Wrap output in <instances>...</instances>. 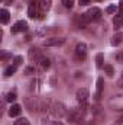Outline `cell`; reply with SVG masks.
Segmentation results:
<instances>
[{
  "mask_svg": "<svg viewBox=\"0 0 123 125\" xmlns=\"http://www.w3.org/2000/svg\"><path fill=\"white\" fill-rule=\"evenodd\" d=\"M100 18H101V10H100L98 7H93V9H90L87 13H84V15H83V19H84V22L98 21Z\"/></svg>",
  "mask_w": 123,
  "mask_h": 125,
  "instance_id": "1",
  "label": "cell"
},
{
  "mask_svg": "<svg viewBox=\"0 0 123 125\" xmlns=\"http://www.w3.org/2000/svg\"><path fill=\"white\" fill-rule=\"evenodd\" d=\"M87 99H88V89L87 87H81L77 90V100L81 103L83 109L87 108Z\"/></svg>",
  "mask_w": 123,
  "mask_h": 125,
  "instance_id": "2",
  "label": "cell"
},
{
  "mask_svg": "<svg viewBox=\"0 0 123 125\" xmlns=\"http://www.w3.org/2000/svg\"><path fill=\"white\" fill-rule=\"evenodd\" d=\"M75 55H77L78 60H86L87 58V45L84 42L77 44V47H75Z\"/></svg>",
  "mask_w": 123,
  "mask_h": 125,
  "instance_id": "3",
  "label": "cell"
},
{
  "mask_svg": "<svg viewBox=\"0 0 123 125\" xmlns=\"http://www.w3.org/2000/svg\"><path fill=\"white\" fill-rule=\"evenodd\" d=\"M42 44L44 47H62L65 44V39L64 38H49V39H45Z\"/></svg>",
  "mask_w": 123,
  "mask_h": 125,
  "instance_id": "4",
  "label": "cell"
},
{
  "mask_svg": "<svg viewBox=\"0 0 123 125\" xmlns=\"http://www.w3.org/2000/svg\"><path fill=\"white\" fill-rule=\"evenodd\" d=\"M51 109H52V114L55 116H58V118L64 116V114H65V106L62 105L61 102H54V105H52Z\"/></svg>",
  "mask_w": 123,
  "mask_h": 125,
  "instance_id": "5",
  "label": "cell"
},
{
  "mask_svg": "<svg viewBox=\"0 0 123 125\" xmlns=\"http://www.w3.org/2000/svg\"><path fill=\"white\" fill-rule=\"evenodd\" d=\"M28 31V23L25 21H18L12 26V33H19V32H26Z\"/></svg>",
  "mask_w": 123,
  "mask_h": 125,
  "instance_id": "6",
  "label": "cell"
},
{
  "mask_svg": "<svg viewBox=\"0 0 123 125\" xmlns=\"http://www.w3.org/2000/svg\"><path fill=\"white\" fill-rule=\"evenodd\" d=\"M38 9H39V6H38L35 1H31L29 9H28L29 18H32V19H35V18H42V13H38Z\"/></svg>",
  "mask_w": 123,
  "mask_h": 125,
  "instance_id": "7",
  "label": "cell"
},
{
  "mask_svg": "<svg viewBox=\"0 0 123 125\" xmlns=\"http://www.w3.org/2000/svg\"><path fill=\"white\" fill-rule=\"evenodd\" d=\"M96 94H94V99L96 100H98L100 97H101V93H103V89H104V80H103V77H98L97 79V83H96Z\"/></svg>",
  "mask_w": 123,
  "mask_h": 125,
  "instance_id": "8",
  "label": "cell"
},
{
  "mask_svg": "<svg viewBox=\"0 0 123 125\" xmlns=\"http://www.w3.org/2000/svg\"><path fill=\"white\" fill-rule=\"evenodd\" d=\"M38 6H39L41 12H48L51 9V6H52V0H39Z\"/></svg>",
  "mask_w": 123,
  "mask_h": 125,
  "instance_id": "9",
  "label": "cell"
},
{
  "mask_svg": "<svg viewBox=\"0 0 123 125\" xmlns=\"http://www.w3.org/2000/svg\"><path fill=\"white\" fill-rule=\"evenodd\" d=\"M29 58H31L32 61H35V62H39V60L42 58L39 50H36V48H31V51H29Z\"/></svg>",
  "mask_w": 123,
  "mask_h": 125,
  "instance_id": "10",
  "label": "cell"
},
{
  "mask_svg": "<svg viewBox=\"0 0 123 125\" xmlns=\"http://www.w3.org/2000/svg\"><path fill=\"white\" fill-rule=\"evenodd\" d=\"M22 112V106L20 105H12L10 109H9V115L10 116H19Z\"/></svg>",
  "mask_w": 123,
  "mask_h": 125,
  "instance_id": "11",
  "label": "cell"
},
{
  "mask_svg": "<svg viewBox=\"0 0 123 125\" xmlns=\"http://www.w3.org/2000/svg\"><path fill=\"white\" fill-rule=\"evenodd\" d=\"M9 19H10L9 10H7V9H1V10H0V21H1V23L6 25V23L9 22Z\"/></svg>",
  "mask_w": 123,
  "mask_h": 125,
  "instance_id": "12",
  "label": "cell"
},
{
  "mask_svg": "<svg viewBox=\"0 0 123 125\" xmlns=\"http://www.w3.org/2000/svg\"><path fill=\"white\" fill-rule=\"evenodd\" d=\"M96 65H97V68H103L104 67V55L101 52H98L96 55Z\"/></svg>",
  "mask_w": 123,
  "mask_h": 125,
  "instance_id": "13",
  "label": "cell"
},
{
  "mask_svg": "<svg viewBox=\"0 0 123 125\" xmlns=\"http://www.w3.org/2000/svg\"><path fill=\"white\" fill-rule=\"evenodd\" d=\"M122 39H123V35L117 32V33H114V35H113V38H112L110 44H112V45H119V44L122 42Z\"/></svg>",
  "mask_w": 123,
  "mask_h": 125,
  "instance_id": "14",
  "label": "cell"
},
{
  "mask_svg": "<svg viewBox=\"0 0 123 125\" xmlns=\"http://www.w3.org/2000/svg\"><path fill=\"white\" fill-rule=\"evenodd\" d=\"M16 70H18V65H15V64H13V65H9V67L4 70V76H6V77L13 76V74L16 73Z\"/></svg>",
  "mask_w": 123,
  "mask_h": 125,
  "instance_id": "15",
  "label": "cell"
},
{
  "mask_svg": "<svg viewBox=\"0 0 123 125\" xmlns=\"http://www.w3.org/2000/svg\"><path fill=\"white\" fill-rule=\"evenodd\" d=\"M38 64H41V67L44 68V70H46V68H49L51 67V61H49V58H46V57H42Z\"/></svg>",
  "mask_w": 123,
  "mask_h": 125,
  "instance_id": "16",
  "label": "cell"
},
{
  "mask_svg": "<svg viewBox=\"0 0 123 125\" xmlns=\"http://www.w3.org/2000/svg\"><path fill=\"white\" fill-rule=\"evenodd\" d=\"M113 23H114V28H116V29H119V28L122 26V23H123V16L117 15V16L113 19Z\"/></svg>",
  "mask_w": 123,
  "mask_h": 125,
  "instance_id": "17",
  "label": "cell"
},
{
  "mask_svg": "<svg viewBox=\"0 0 123 125\" xmlns=\"http://www.w3.org/2000/svg\"><path fill=\"white\" fill-rule=\"evenodd\" d=\"M104 71H106V74H107L109 77H112V76L114 74V68H113L112 64H104Z\"/></svg>",
  "mask_w": 123,
  "mask_h": 125,
  "instance_id": "18",
  "label": "cell"
},
{
  "mask_svg": "<svg viewBox=\"0 0 123 125\" xmlns=\"http://www.w3.org/2000/svg\"><path fill=\"white\" fill-rule=\"evenodd\" d=\"M9 58H12V54H10V52H7V51H1V52H0V60H1V61H6V60H9Z\"/></svg>",
  "mask_w": 123,
  "mask_h": 125,
  "instance_id": "19",
  "label": "cell"
},
{
  "mask_svg": "<svg viewBox=\"0 0 123 125\" xmlns=\"http://www.w3.org/2000/svg\"><path fill=\"white\" fill-rule=\"evenodd\" d=\"M13 64L18 65V67L22 65V64H23V57H22V55H16V57L13 58Z\"/></svg>",
  "mask_w": 123,
  "mask_h": 125,
  "instance_id": "20",
  "label": "cell"
},
{
  "mask_svg": "<svg viewBox=\"0 0 123 125\" xmlns=\"http://www.w3.org/2000/svg\"><path fill=\"white\" fill-rule=\"evenodd\" d=\"M15 125H29V121L26 118H20V119L15 121Z\"/></svg>",
  "mask_w": 123,
  "mask_h": 125,
  "instance_id": "21",
  "label": "cell"
},
{
  "mask_svg": "<svg viewBox=\"0 0 123 125\" xmlns=\"http://www.w3.org/2000/svg\"><path fill=\"white\" fill-rule=\"evenodd\" d=\"M62 4L67 7V9H71L74 6V0H62Z\"/></svg>",
  "mask_w": 123,
  "mask_h": 125,
  "instance_id": "22",
  "label": "cell"
},
{
  "mask_svg": "<svg viewBox=\"0 0 123 125\" xmlns=\"http://www.w3.org/2000/svg\"><path fill=\"white\" fill-rule=\"evenodd\" d=\"M116 10H117V6H116V4H110V6H107V9H106L107 13H114Z\"/></svg>",
  "mask_w": 123,
  "mask_h": 125,
  "instance_id": "23",
  "label": "cell"
},
{
  "mask_svg": "<svg viewBox=\"0 0 123 125\" xmlns=\"http://www.w3.org/2000/svg\"><path fill=\"white\" fill-rule=\"evenodd\" d=\"M16 100V93L15 92H10L7 94V102H15Z\"/></svg>",
  "mask_w": 123,
  "mask_h": 125,
  "instance_id": "24",
  "label": "cell"
},
{
  "mask_svg": "<svg viewBox=\"0 0 123 125\" xmlns=\"http://www.w3.org/2000/svg\"><path fill=\"white\" fill-rule=\"evenodd\" d=\"M25 74H35V67H26Z\"/></svg>",
  "mask_w": 123,
  "mask_h": 125,
  "instance_id": "25",
  "label": "cell"
},
{
  "mask_svg": "<svg viewBox=\"0 0 123 125\" xmlns=\"http://www.w3.org/2000/svg\"><path fill=\"white\" fill-rule=\"evenodd\" d=\"M117 12H119V15L123 16V0L119 1V6H117Z\"/></svg>",
  "mask_w": 123,
  "mask_h": 125,
  "instance_id": "26",
  "label": "cell"
},
{
  "mask_svg": "<svg viewBox=\"0 0 123 125\" xmlns=\"http://www.w3.org/2000/svg\"><path fill=\"white\" fill-rule=\"evenodd\" d=\"M117 86L119 87H123V71H122V74L119 76V79H117Z\"/></svg>",
  "mask_w": 123,
  "mask_h": 125,
  "instance_id": "27",
  "label": "cell"
},
{
  "mask_svg": "<svg viewBox=\"0 0 123 125\" xmlns=\"http://www.w3.org/2000/svg\"><path fill=\"white\" fill-rule=\"evenodd\" d=\"M116 60H117L119 62H122V64H123V51H120V52L116 55Z\"/></svg>",
  "mask_w": 123,
  "mask_h": 125,
  "instance_id": "28",
  "label": "cell"
},
{
  "mask_svg": "<svg viewBox=\"0 0 123 125\" xmlns=\"http://www.w3.org/2000/svg\"><path fill=\"white\" fill-rule=\"evenodd\" d=\"M78 1H80V4H81V6H86V4H88V3H90V0H78Z\"/></svg>",
  "mask_w": 123,
  "mask_h": 125,
  "instance_id": "29",
  "label": "cell"
},
{
  "mask_svg": "<svg viewBox=\"0 0 123 125\" xmlns=\"http://www.w3.org/2000/svg\"><path fill=\"white\" fill-rule=\"evenodd\" d=\"M54 125H62V124H61V122H55Z\"/></svg>",
  "mask_w": 123,
  "mask_h": 125,
  "instance_id": "30",
  "label": "cell"
},
{
  "mask_svg": "<svg viewBox=\"0 0 123 125\" xmlns=\"http://www.w3.org/2000/svg\"><path fill=\"white\" fill-rule=\"evenodd\" d=\"M122 25H123V23H122Z\"/></svg>",
  "mask_w": 123,
  "mask_h": 125,
  "instance_id": "31",
  "label": "cell"
}]
</instances>
